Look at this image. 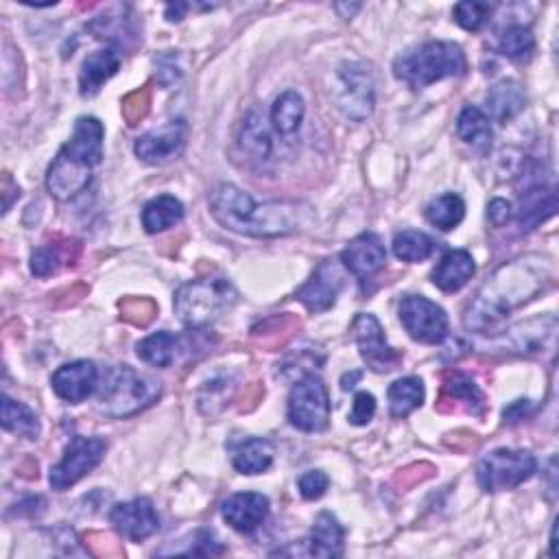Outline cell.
<instances>
[{
  "label": "cell",
  "instance_id": "cell-1",
  "mask_svg": "<svg viewBox=\"0 0 559 559\" xmlns=\"http://www.w3.org/2000/svg\"><path fill=\"white\" fill-rule=\"evenodd\" d=\"M553 267L538 254L522 256L498 267L463 315V326L479 335H496L518 306L527 304L551 280Z\"/></svg>",
  "mask_w": 559,
  "mask_h": 559
},
{
  "label": "cell",
  "instance_id": "cell-2",
  "mask_svg": "<svg viewBox=\"0 0 559 559\" xmlns=\"http://www.w3.org/2000/svg\"><path fill=\"white\" fill-rule=\"evenodd\" d=\"M210 212L225 230L254 239L287 236L302 223L304 210L295 201H265L258 204L252 195L234 184H219L212 190Z\"/></svg>",
  "mask_w": 559,
  "mask_h": 559
},
{
  "label": "cell",
  "instance_id": "cell-3",
  "mask_svg": "<svg viewBox=\"0 0 559 559\" xmlns=\"http://www.w3.org/2000/svg\"><path fill=\"white\" fill-rule=\"evenodd\" d=\"M103 140L105 129L99 118H77L73 136L57 153L46 173V188L57 201L73 199L88 188L92 171L103 162Z\"/></svg>",
  "mask_w": 559,
  "mask_h": 559
},
{
  "label": "cell",
  "instance_id": "cell-4",
  "mask_svg": "<svg viewBox=\"0 0 559 559\" xmlns=\"http://www.w3.org/2000/svg\"><path fill=\"white\" fill-rule=\"evenodd\" d=\"M160 394V380L140 374L129 365H116L103 374V383L99 385L97 396V409L105 418L123 420L151 407L160 398Z\"/></svg>",
  "mask_w": 559,
  "mask_h": 559
},
{
  "label": "cell",
  "instance_id": "cell-5",
  "mask_svg": "<svg viewBox=\"0 0 559 559\" xmlns=\"http://www.w3.org/2000/svg\"><path fill=\"white\" fill-rule=\"evenodd\" d=\"M466 53L455 42H426L402 53L394 62V75L413 90L466 73Z\"/></svg>",
  "mask_w": 559,
  "mask_h": 559
},
{
  "label": "cell",
  "instance_id": "cell-6",
  "mask_svg": "<svg viewBox=\"0 0 559 559\" xmlns=\"http://www.w3.org/2000/svg\"><path fill=\"white\" fill-rule=\"evenodd\" d=\"M239 302V291L228 278H201L182 284L175 293V313L188 328H206Z\"/></svg>",
  "mask_w": 559,
  "mask_h": 559
},
{
  "label": "cell",
  "instance_id": "cell-7",
  "mask_svg": "<svg viewBox=\"0 0 559 559\" xmlns=\"http://www.w3.org/2000/svg\"><path fill=\"white\" fill-rule=\"evenodd\" d=\"M289 422L302 433H321L330 422L328 389L315 372H306L293 385L287 404Z\"/></svg>",
  "mask_w": 559,
  "mask_h": 559
},
{
  "label": "cell",
  "instance_id": "cell-8",
  "mask_svg": "<svg viewBox=\"0 0 559 559\" xmlns=\"http://www.w3.org/2000/svg\"><path fill=\"white\" fill-rule=\"evenodd\" d=\"M538 470V459L527 450L498 448L479 461L477 479L485 492H507L529 481Z\"/></svg>",
  "mask_w": 559,
  "mask_h": 559
},
{
  "label": "cell",
  "instance_id": "cell-9",
  "mask_svg": "<svg viewBox=\"0 0 559 559\" xmlns=\"http://www.w3.org/2000/svg\"><path fill=\"white\" fill-rule=\"evenodd\" d=\"M335 103L343 116L350 118L354 123H363L365 118H370L376 105V86L374 77L359 62H343L337 68L335 77Z\"/></svg>",
  "mask_w": 559,
  "mask_h": 559
},
{
  "label": "cell",
  "instance_id": "cell-10",
  "mask_svg": "<svg viewBox=\"0 0 559 559\" xmlns=\"http://www.w3.org/2000/svg\"><path fill=\"white\" fill-rule=\"evenodd\" d=\"M107 442L101 437H73L64 450L62 461L51 468V487L55 492H66L99 466L105 457Z\"/></svg>",
  "mask_w": 559,
  "mask_h": 559
},
{
  "label": "cell",
  "instance_id": "cell-11",
  "mask_svg": "<svg viewBox=\"0 0 559 559\" xmlns=\"http://www.w3.org/2000/svg\"><path fill=\"white\" fill-rule=\"evenodd\" d=\"M400 321L409 337L426 346H437L448 337V315L424 295H407L400 302Z\"/></svg>",
  "mask_w": 559,
  "mask_h": 559
},
{
  "label": "cell",
  "instance_id": "cell-12",
  "mask_svg": "<svg viewBox=\"0 0 559 559\" xmlns=\"http://www.w3.org/2000/svg\"><path fill=\"white\" fill-rule=\"evenodd\" d=\"M352 332H354V341H356V346H359L363 361L372 372L387 374V372H394L400 365L402 354L389 346L385 339V330L374 315H370V313L356 315L354 324H352Z\"/></svg>",
  "mask_w": 559,
  "mask_h": 559
},
{
  "label": "cell",
  "instance_id": "cell-13",
  "mask_svg": "<svg viewBox=\"0 0 559 559\" xmlns=\"http://www.w3.org/2000/svg\"><path fill=\"white\" fill-rule=\"evenodd\" d=\"M186 138H188V125L184 121H171L158 129L142 134L134 151L136 156L151 166H164L177 160L186 149Z\"/></svg>",
  "mask_w": 559,
  "mask_h": 559
},
{
  "label": "cell",
  "instance_id": "cell-14",
  "mask_svg": "<svg viewBox=\"0 0 559 559\" xmlns=\"http://www.w3.org/2000/svg\"><path fill=\"white\" fill-rule=\"evenodd\" d=\"M110 522L121 538L129 542H142L160 529V518L149 498L118 503L110 511Z\"/></svg>",
  "mask_w": 559,
  "mask_h": 559
},
{
  "label": "cell",
  "instance_id": "cell-15",
  "mask_svg": "<svg viewBox=\"0 0 559 559\" xmlns=\"http://www.w3.org/2000/svg\"><path fill=\"white\" fill-rule=\"evenodd\" d=\"M343 289V269L337 260H324L313 273L304 287L295 293V300H300L311 313H324L335 306L337 297Z\"/></svg>",
  "mask_w": 559,
  "mask_h": 559
},
{
  "label": "cell",
  "instance_id": "cell-16",
  "mask_svg": "<svg viewBox=\"0 0 559 559\" xmlns=\"http://www.w3.org/2000/svg\"><path fill=\"white\" fill-rule=\"evenodd\" d=\"M51 387L59 400L79 404L99 389V370L92 361L66 363L51 378Z\"/></svg>",
  "mask_w": 559,
  "mask_h": 559
},
{
  "label": "cell",
  "instance_id": "cell-17",
  "mask_svg": "<svg viewBox=\"0 0 559 559\" xmlns=\"http://www.w3.org/2000/svg\"><path fill=\"white\" fill-rule=\"evenodd\" d=\"M387 252L383 241L374 232H365L356 236L354 241L341 252V265L346 267L352 276L367 280L385 267Z\"/></svg>",
  "mask_w": 559,
  "mask_h": 559
},
{
  "label": "cell",
  "instance_id": "cell-18",
  "mask_svg": "<svg viewBox=\"0 0 559 559\" xmlns=\"http://www.w3.org/2000/svg\"><path fill=\"white\" fill-rule=\"evenodd\" d=\"M269 498L256 492L232 494L223 501L221 514L228 525L239 533H254L269 516Z\"/></svg>",
  "mask_w": 559,
  "mask_h": 559
},
{
  "label": "cell",
  "instance_id": "cell-19",
  "mask_svg": "<svg viewBox=\"0 0 559 559\" xmlns=\"http://www.w3.org/2000/svg\"><path fill=\"white\" fill-rule=\"evenodd\" d=\"M507 332V330H505ZM555 335H557V319L553 315L546 317H535L529 321L511 328L505 339L509 341V348L518 354H538L546 348L555 346Z\"/></svg>",
  "mask_w": 559,
  "mask_h": 559
},
{
  "label": "cell",
  "instance_id": "cell-20",
  "mask_svg": "<svg viewBox=\"0 0 559 559\" xmlns=\"http://www.w3.org/2000/svg\"><path fill=\"white\" fill-rule=\"evenodd\" d=\"M121 68V53L114 46L90 53L81 64L79 92L81 97H94L105 81H110Z\"/></svg>",
  "mask_w": 559,
  "mask_h": 559
},
{
  "label": "cell",
  "instance_id": "cell-21",
  "mask_svg": "<svg viewBox=\"0 0 559 559\" xmlns=\"http://www.w3.org/2000/svg\"><path fill=\"white\" fill-rule=\"evenodd\" d=\"M557 210V195L553 186H531L520 195L518 204V225L522 232H531L549 221Z\"/></svg>",
  "mask_w": 559,
  "mask_h": 559
},
{
  "label": "cell",
  "instance_id": "cell-22",
  "mask_svg": "<svg viewBox=\"0 0 559 559\" xmlns=\"http://www.w3.org/2000/svg\"><path fill=\"white\" fill-rule=\"evenodd\" d=\"M474 271H477V265L466 249H453L435 267L433 284L444 293H457L470 282Z\"/></svg>",
  "mask_w": 559,
  "mask_h": 559
},
{
  "label": "cell",
  "instance_id": "cell-23",
  "mask_svg": "<svg viewBox=\"0 0 559 559\" xmlns=\"http://www.w3.org/2000/svg\"><path fill=\"white\" fill-rule=\"evenodd\" d=\"M485 103H487V112H490L494 121L507 125L511 118H516L522 110H525L527 94L518 81L503 79L498 81L494 88H490Z\"/></svg>",
  "mask_w": 559,
  "mask_h": 559
},
{
  "label": "cell",
  "instance_id": "cell-24",
  "mask_svg": "<svg viewBox=\"0 0 559 559\" xmlns=\"http://www.w3.org/2000/svg\"><path fill=\"white\" fill-rule=\"evenodd\" d=\"M343 540H346V531L339 525V520L324 511L317 516L311 538L306 540V553L313 557H339L343 555Z\"/></svg>",
  "mask_w": 559,
  "mask_h": 559
},
{
  "label": "cell",
  "instance_id": "cell-25",
  "mask_svg": "<svg viewBox=\"0 0 559 559\" xmlns=\"http://www.w3.org/2000/svg\"><path fill=\"white\" fill-rule=\"evenodd\" d=\"M182 219L184 206L173 195H160L142 208V228H145L147 234H160L164 230L175 228Z\"/></svg>",
  "mask_w": 559,
  "mask_h": 559
},
{
  "label": "cell",
  "instance_id": "cell-26",
  "mask_svg": "<svg viewBox=\"0 0 559 559\" xmlns=\"http://www.w3.org/2000/svg\"><path fill=\"white\" fill-rule=\"evenodd\" d=\"M273 455H276V448L269 442V439L263 437H252L247 439L239 446V450L234 453L232 466L236 472L241 474H263L271 468L273 463Z\"/></svg>",
  "mask_w": 559,
  "mask_h": 559
},
{
  "label": "cell",
  "instance_id": "cell-27",
  "mask_svg": "<svg viewBox=\"0 0 559 559\" xmlns=\"http://www.w3.org/2000/svg\"><path fill=\"white\" fill-rule=\"evenodd\" d=\"M304 114H306V105L302 94L295 90L282 92L271 107L273 129H276L280 136H293L297 134V129L302 127Z\"/></svg>",
  "mask_w": 559,
  "mask_h": 559
},
{
  "label": "cell",
  "instance_id": "cell-28",
  "mask_svg": "<svg viewBox=\"0 0 559 559\" xmlns=\"http://www.w3.org/2000/svg\"><path fill=\"white\" fill-rule=\"evenodd\" d=\"M239 147L252 160H258V162L269 160L273 142H271V134L263 121V116H260L258 112H249L245 116V121L241 123Z\"/></svg>",
  "mask_w": 559,
  "mask_h": 559
},
{
  "label": "cell",
  "instance_id": "cell-29",
  "mask_svg": "<svg viewBox=\"0 0 559 559\" xmlns=\"http://www.w3.org/2000/svg\"><path fill=\"white\" fill-rule=\"evenodd\" d=\"M424 383L420 378L407 376L396 380L394 385L389 387V413L391 418H407L415 409L422 407L424 402Z\"/></svg>",
  "mask_w": 559,
  "mask_h": 559
},
{
  "label": "cell",
  "instance_id": "cell-30",
  "mask_svg": "<svg viewBox=\"0 0 559 559\" xmlns=\"http://www.w3.org/2000/svg\"><path fill=\"white\" fill-rule=\"evenodd\" d=\"M457 134L459 138L477 149H487L492 145V125L490 118H487L479 107L468 105L463 107L459 118H457Z\"/></svg>",
  "mask_w": 559,
  "mask_h": 559
},
{
  "label": "cell",
  "instance_id": "cell-31",
  "mask_svg": "<svg viewBox=\"0 0 559 559\" xmlns=\"http://www.w3.org/2000/svg\"><path fill=\"white\" fill-rule=\"evenodd\" d=\"M0 413H3V428L9 433L25 439H38L40 437V420L27 404L18 400H11L9 396H3V404H0Z\"/></svg>",
  "mask_w": 559,
  "mask_h": 559
},
{
  "label": "cell",
  "instance_id": "cell-32",
  "mask_svg": "<svg viewBox=\"0 0 559 559\" xmlns=\"http://www.w3.org/2000/svg\"><path fill=\"white\" fill-rule=\"evenodd\" d=\"M136 352L140 361H145L147 365L171 367L177 354V337L171 335L169 330H158L147 339H142L136 346Z\"/></svg>",
  "mask_w": 559,
  "mask_h": 559
},
{
  "label": "cell",
  "instance_id": "cell-33",
  "mask_svg": "<svg viewBox=\"0 0 559 559\" xmlns=\"http://www.w3.org/2000/svg\"><path fill=\"white\" fill-rule=\"evenodd\" d=\"M466 217V204L455 193H446L435 197L431 204L426 206V219L437 230H455L457 225Z\"/></svg>",
  "mask_w": 559,
  "mask_h": 559
},
{
  "label": "cell",
  "instance_id": "cell-34",
  "mask_svg": "<svg viewBox=\"0 0 559 559\" xmlns=\"http://www.w3.org/2000/svg\"><path fill=\"white\" fill-rule=\"evenodd\" d=\"M435 252V241L418 230H404L396 234L394 254L404 263H422Z\"/></svg>",
  "mask_w": 559,
  "mask_h": 559
},
{
  "label": "cell",
  "instance_id": "cell-35",
  "mask_svg": "<svg viewBox=\"0 0 559 559\" xmlns=\"http://www.w3.org/2000/svg\"><path fill=\"white\" fill-rule=\"evenodd\" d=\"M444 398L466 404L468 411L472 413H481L485 409L483 402V394L481 389L472 383V378H468L466 374H450L444 383Z\"/></svg>",
  "mask_w": 559,
  "mask_h": 559
},
{
  "label": "cell",
  "instance_id": "cell-36",
  "mask_svg": "<svg viewBox=\"0 0 559 559\" xmlns=\"http://www.w3.org/2000/svg\"><path fill=\"white\" fill-rule=\"evenodd\" d=\"M498 49L509 59L514 62H525V59L531 57L533 49H535V38L529 27L525 25H509L501 38H498Z\"/></svg>",
  "mask_w": 559,
  "mask_h": 559
},
{
  "label": "cell",
  "instance_id": "cell-37",
  "mask_svg": "<svg viewBox=\"0 0 559 559\" xmlns=\"http://www.w3.org/2000/svg\"><path fill=\"white\" fill-rule=\"evenodd\" d=\"M90 31L97 35L99 40L110 42L114 49H116V44H127L129 38H138L132 27V20L123 18V16H110V14L94 18L90 22Z\"/></svg>",
  "mask_w": 559,
  "mask_h": 559
},
{
  "label": "cell",
  "instance_id": "cell-38",
  "mask_svg": "<svg viewBox=\"0 0 559 559\" xmlns=\"http://www.w3.org/2000/svg\"><path fill=\"white\" fill-rule=\"evenodd\" d=\"M455 20L461 29L466 31H479L487 18L492 14V7L485 3H474V0H466V3L455 5Z\"/></svg>",
  "mask_w": 559,
  "mask_h": 559
},
{
  "label": "cell",
  "instance_id": "cell-39",
  "mask_svg": "<svg viewBox=\"0 0 559 559\" xmlns=\"http://www.w3.org/2000/svg\"><path fill=\"white\" fill-rule=\"evenodd\" d=\"M153 66H156V81L162 88H173L184 75V66L180 64V53L177 51L160 53L153 59Z\"/></svg>",
  "mask_w": 559,
  "mask_h": 559
},
{
  "label": "cell",
  "instance_id": "cell-40",
  "mask_svg": "<svg viewBox=\"0 0 559 559\" xmlns=\"http://www.w3.org/2000/svg\"><path fill=\"white\" fill-rule=\"evenodd\" d=\"M123 319L134 326H149L153 317H156V304L147 297H129V300L121 302Z\"/></svg>",
  "mask_w": 559,
  "mask_h": 559
},
{
  "label": "cell",
  "instance_id": "cell-41",
  "mask_svg": "<svg viewBox=\"0 0 559 559\" xmlns=\"http://www.w3.org/2000/svg\"><path fill=\"white\" fill-rule=\"evenodd\" d=\"M149 105H151V90L145 86L132 94H127L123 99V116L129 127L138 125L142 118L149 114Z\"/></svg>",
  "mask_w": 559,
  "mask_h": 559
},
{
  "label": "cell",
  "instance_id": "cell-42",
  "mask_svg": "<svg viewBox=\"0 0 559 559\" xmlns=\"http://www.w3.org/2000/svg\"><path fill=\"white\" fill-rule=\"evenodd\" d=\"M59 265H62V254H59L57 247H40L31 256V271L38 278L53 276L59 271Z\"/></svg>",
  "mask_w": 559,
  "mask_h": 559
},
{
  "label": "cell",
  "instance_id": "cell-43",
  "mask_svg": "<svg viewBox=\"0 0 559 559\" xmlns=\"http://www.w3.org/2000/svg\"><path fill=\"white\" fill-rule=\"evenodd\" d=\"M328 485H330L328 474L321 472V470H308V472L302 474L300 481H297L300 494L306 498V501H317V498L324 496L326 490H328Z\"/></svg>",
  "mask_w": 559,
  "mask_h": 559
},
{
  "label": "cell",
  "instance_id": "cell-44",
  "mask_svg": "<svg viewBox=\"0 0 559 559\" xmlns=\"http://www.w3.org/2000/svg\"><path fill=\"white\" fill-rule=\"evenodd\" d=\"M376 415V398L367 391H359L354 396V404H352V413H350V424L354 426H367Z\"/></svg>",
  "mask_w": 559,
  "mask_h": 559
},
{
  "label": "cell",
  "instance_id": "cell-45",
  "mask_svg": "<svg viewBox=\"0 0 559 559\" xmlns=\"http://www.w3.org/2000/svg\"><path fill=\"white\" fill-rule=\"evenodd\" d=\"M184 553L186 555H221L223 544L217 538H214L212 531L201 529V531L195 533V544Z\"/></svg>",
  "mask_w": 559,
  "mask_h": 559
},
{
  "label": "cell",
  "instance_id": "cell-46",
  "mask_svg": "<svg viewBox=\"0 0 559 559\" xmlns=\"http://www.w3.org/2000/svg\"><path fill=\"white\" fill-rule=\"evenodd\" d=\"M511 214V204L505 199H494L490 206H487V217L494 225H503Z\"/></svg>",
  "mask_w": 559,
  "mask_h": 559
},
{
  "label": "cell",
  "instance_id": "cell-47",
  "mask_svg": "<svg viewBox=\"0 0 559 559\" xmlns=\"http://www.w3.org/2000/svg\"><path fill=\"white\" fill-rule=\"evenodd\" d=\"M186 11H188V5H184V3L166 5V20H169V22H180L184 18Z\"/></svg>",
  "mask_w": 559,
  "mask_h": 559
},
{
  "label": "cell",
  "instance_id": "cell-48",
  "mask_svg": "<svg viewBox=\"0 0 559 559\" xmlns=\"http://www.w3.org/2000/svg\"><path fill=\"white\" fill-rule=\"evenodd\" d=\"M361 376H363V372H352V374H346L341 378V389L343 391H350V389H354V383L356 380H361Z\"/></svg>",
  "mask_w": 559,
  "mask_h": 559
},
{
  "label": "cell",
  "instance_id": "cell-49",
  "mask_svg": "<svg viewBox=\"0 0 559 559\" xmlns=\"http://www.w3.org/2000/svg\"><path fill=\"white\" fill-rule=\"evenodd\" d=\"M343 9H348L346 18L350 20V18H352V16L356 14V11H359V9H361V5H352V7H348V5H337V11H343Z\"/></svg>",
  "mask_w": 559,
  "mask_h": 559
}]
</instances>
